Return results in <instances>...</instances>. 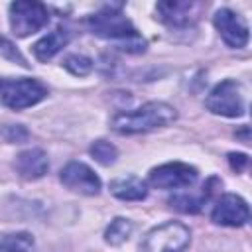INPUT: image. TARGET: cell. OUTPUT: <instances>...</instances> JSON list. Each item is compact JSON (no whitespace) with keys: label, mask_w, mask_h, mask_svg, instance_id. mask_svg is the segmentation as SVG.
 I'll list each match as a JSON object with an SVG mask.
<instances>
[{"label":"cell","mask_w":252,"mask_h":252,"mask_svg":"<svg viewBox=\"0 0 252 252\" xmlns=\"http://www.w3.org/2000/svg\"><path fill=\"white\" fill-rule=\"evenodd\" d=\"M87 26H89L91 33L118 43V47L122 51L142 53L146 49V41L142 39V35L136 32L134 24L124 16V12L120 8L106 6V8L91 14L87 18Z\"/></svg>","instance_id":"cell-1"},{"label":"cell","mask_w":252,"mask_h":252,"mask_svg":"<svg viewBox=\"0 0 252 252\" xmlns=\"http://www.w3.org/2000/svg\"><path fill=\"white\" fill-rule=\"evenodd\" d=\"M175 120H177V110L171 104L163 100H152L134 110L114 114L110 120V128L118 134H142L169 126Z\"/></svg>","instance_id":"cell-2"},{"label":"cell","mask_w":252,"mask_h":252,"mask_svg":"<svg viewBox=\"0 0 252 252\" xmlns=\"http://www.w3.org/2000/svg\"><path fill=\"white\" fill-rule=\"evenodd\" d=\"M47 96V87L37 79L18 77V79H0V100L12 110H24Z\"/></svg>","instance_id":"cell-3"},{"label":"cell","mask_w":252,"mask_h":252,"mask_svg":"<svg viewBox=\"0 0 252 252\" xmlns=\"http://www.w3.org/2000/svg\"><path fill=\"white\" fill-rule=\"evenodd\" d=\"M191 242V230L179 220H167L152 228L140 242V252H183Z\"/></svg>","instance_id":"cell-4"},{"label":"cell","mask_w":252,"mask_h":252,"mask_svg":"<svg viewBox=\"0 0 252 252\" xmlns=\"http://www.w3.org/2000/svg\"><path fill=\"white\" fill-rule=\"evenodd\" d=\"M205 106H207L209 112L219 114V116H226V118L242 116L246 112V100H244L242 83H238L236 79L220 81L207 94Z\"/></svg>","instance_id":"cell-5"},{"label":"cell","mask_w":252,"mask_h":252,"mask_svg":"<svg viewBox=\"0 0 252 252\" xmlns=\"http://www.w3.org/2000/svg\"><path fill=\"white\" fill-rule=\"evenodd\" d=\"M8 20H10V30L16 37H28L47 26L49 10L43 2L18 0V2L10 4Z\"/></svg>","instance_id":"cell-6"},{"label":"cell","mask_w":252,"mask_h":252,"mask_svg":"<svg viewBox=\"0 0 252 252\" xmlns=\"http://www.w3.org/2000/svg\"><path fill=\"white\" fill-rule=\"evenodd\" d=\"M205 4L201 2H189V0H165L158 2L156 6V18L173 30H187L193 28L199 20Z\"/></svg>","instance_id":"cell-7"},{"label":"cell","mask_w":252,"mask_h":252,"mask_svg":"<svg viewBox=\"0 0 252 252\" xmlns=\"http://www.w3.org/2000/svg\"><path fill=\"white\" fill-rule=\"evenodd\" d=\"M199 177L197 167L183 161H167L154 167L148 175V183L158 189H183L191 187Z\"/></svg>","instance_id":"cell-8"},{"label":"cell","mask_w":252,"mask_h":252,"mask_svg":"<svg viewBox=\"0 0 252 252\" xmlns=\"http://www.w3.org/2000/svg\"><path fill=\"white\" fill-rule=\"evenodd\" d=\"M213 24L228 47H232V49L246 47L248 37H250V30H248L246 20L238 12H234L230 8H220L213 16Z\"/></svg>","instance_id":"cell-9"},{"label":"cell","mask_w":252,"mask_h":252,"mask_svg":"<svg viewBox=\"0 0 252 252\" xmlns=\"http://www.w3.org/2000/svg\"><path fill=\"white\" fill-rule=\"evenodd\" d=\"M59 179L61 183L73 191V193H79V195H87V197H93V195H98L100 193V187H102V181L100 177L83 161H69L61 171H59Z\"/></svg>","instance_id":"cell-10"},{"label":"cell","mask_w":252,"mask_h":252,"mask_svg":"<svg viewBox=\"0 0 252 252\" xmlns=\"http://www.w3.org/2000/svg\"><path fill=\"white\" fill-rule=\"evenodd\" d=\"M211 220L215 224H220V226H244L248 220H250V209H248V203L240 197V195H234V193H226L222 195L217 205L213 207L211 211Z\"/></svg>","instance_id":"cell-11"},{"label":"cell","mask_w":252,"mask_h":252,"mask_svg":"<svg viewBox=\"0 0 252 252\" xmlns=\"http://www.w3.org/2000/svg\"><path fill=\"white\" fill-rule=\"evenodd\" d=\"M14 169L26 181L41 179L47 173V169H49L47 154L41 148H28V150H24V152H20L16 156Z\"/></svg>","instance_id":"cell-12"},{"label":"cell","mask_w":252,"mask_h":252,"mask_svg":"<svg viewBox=\"0 0 252 252\" xmlns=\"http://www.w3.org/2000/svg\"><path fill=\"white\" fill-rule=\"evenodd\" d=\"M110 193L120 201H142L148 195V185L138 175H122L110 181Z\"/></svg>","instance_id":"cell-13"},{"label":"cell","mask_w":252,"mask_h":252,"mask_svg":"<svg viewBox=\"0 0 252 252\" xmlns=\"http://www.w3.org/2000/svg\"><path fill=\"white\" fill-rule=\"evenodd\" d=\"M69 43V32L65 28H55L53 32H49L47 35H43L41 39H37L32 45L33 57L37 61H49L53 59L65 45Z\"/></svg>","instance_id":"cell-14"},{"label":"cell","mask_w":252,"mask_h":252,"mask_svg":"<svg viewBox=\"0 0 252 252\" xmlns=\"http://www.w3.org/2000/svg\"><path fill=\"white\" fill-rule=\"evenodd\" d=\"M215 183H217V179H209V183L203 185L199 193H191V191L189 193H175L169 199V205L181 213H199L203 209V205L209 201Z\"/></svg>","instance_id":"cell-15"},{"label":"cell","mask_w":252,"mask_h":252,"mask_svg":"<svg viewBox=\"0 0 252 252\" xmlns=\"http://www.w3.org/2000/svg\"><path fill=\"white\" fill-rule=\"evenodd\" d=\"M132 230H134V222L130 219L116 217L110 220V224L104 230V242L110 246H120L132 236Z\"/></svg>","instance_id":"cell-16"},{"label":"cell","mask_w":252,"mask_h":252,"mask_svg":"<svg viewBox=\"0 0 252 252\" xmlns=\"http://www.w3.org/2000/svg\"><path fill=\"white\" fill-rule=\"evenodd\" d=\"M0 252H35V240L30 232H8L0 236Z\"/></svg>","instance_id":"cell-17"},{"label":"cell","mask_w":252,"mask_h":252,"mask_svg":"<svg viewBox=\"0 0 252 252\" xmlns=\"http://www.w3.org/2000/svg\"><path fill=\"white\" fill-rule=\"evenodd\" d=\"M89 154L93 156L94 161H98L100 165H112L118 158V150L114 144L106 142V140H94L89 148Z\"/></svg>","instance_id":"cell-18"},{"label":"cell","mask_w":252,"mask_h":252,"mask_svg":"<svg viewBox=\"0 0 252 252\" xmlns=\"http://www.w3.org/2000/svg\"><path fill=\"white\" fill-rule=\"evenodd\" d=\"M63 67L75 77H85L93 71V59L81 53H71L63 59Z\"/></svg>","instance_id":"cell-19"},{"label":"cell","mask_w":252,"mask_h":252,"mask_svg":"<svg viewBox=\"0 0 252 252\" xmlns=\"http://www.w3.org/2000/svg\"><path fill=\"white\" fill-rule=\"evenodd\" d=\"M0 134L10 144H20V142H26L28 140V130L22 124H6Z\"/></svg>","instance_id":"cell-20"},{"label":"cell","mask_w":252,"mask_h":252,"mask_svg":"<svg viewBox=\"0 0 252 252\" xmlns=\"http://www.w3.org/2000/svg\"><path fill=\"white\" fill-rule=\"evenodd\" d=\"M0 55H2V57H8V59H12V61H18L20 65L28 67L26 59H24V57H22V53L14 47V43H12V41H8V39H6V37H2V35H0Z\"/></svg>","instance_id":"cell-21"},{"label":"cell","mask_w":252,"mask_h":252,"mask_svg":"<svg viewBox=\"0 0 252 252\" xmlns=\"http://www.w3.org/2000/svg\"><path fill=\"white\" fill-rule=\"evenodd\" d=\"M228 163L234 171H242L246 165H248V156L246 154H228Z\"/></svg>","instance_id":"cell-22"}]
</instances>
